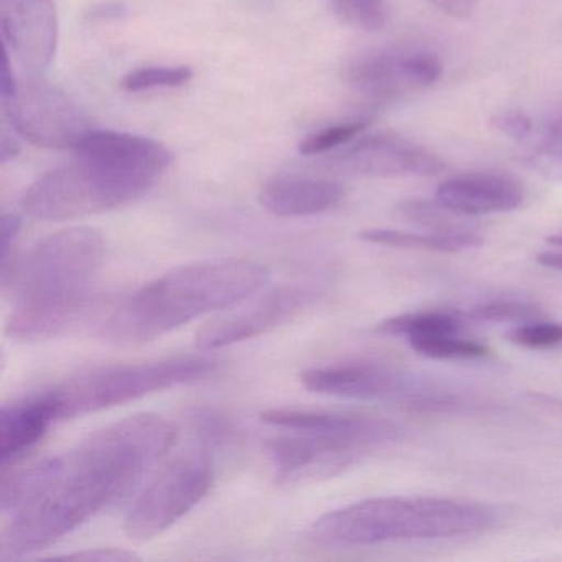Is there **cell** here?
<instances>
[{"label":"cell","instance_id":"obj_1","mask_svg":"<svg viewBox=\"0 0 562 562\" xmlns=\"http://www.w3.org/2000/svg\"><path fill=\"white\" fill-rule=\"evenodd\" d=\"M177 430L159 414L110 424L64 456L22 470L27 498L12 512L2 552L21 558L42 551L126 495L176 442Z\"/></svg>","mask_w":562,"mask_h":562},{"label":"cell","instance_id":"obj_2","mask_svg":"<svg viewBox=\"0 0 562 562\" xmlns=\"http://www.w3.org/2000/svg\"><path fill=\"white\" fill-rule=\"evenodd\" d=\"M106 243L94 228H70L42 239L4 276L11 288L8 335L34 344L68 334L100 315L94 279L103 268Z\"/></svg>","mask_w":562,"mask_h":562},{"label":"cell","instance_id":"obj_3","mask_svg":"<svg viewBox=\"0 0 562 562\" xmlns=\"http://www.w3.org/2000/svg\"><path fill=\"white\" fill-rule=\"evenodd\" d=\"M271 272L248 259L193 262L144 285L97 324L113 344H143L202 315L235 307L266 288Z\"/></svg>","mask_w":562,"mask_h":562},{"label":"cell","instance_id":"obj_4","mask_svg":"<svg viewBox=\"0 0 562 562\" xmlns=\"http://www.w3.org/2000/svg\"><path fill=\"white\" fill-rule=\"evenodd\" d=\"M493 506L436 496H380L335 509L312 525L315 544L358 548L486 532L498 525Z\"/></svg>","mask_w":562,"mask_h":562},{"label":"cell","instance_id":"obj_5","mask_svg":"<svg viewBox=\"0 0 562 562\" xmlns=\"http://www.w3.org/2000/svg\"><path fill=\"white\" fill-rule=\"evenodd\" d=\"M216 358L202 355L164 358L143 363L106 364L50 387L60 406V420L110 409L157 391L206 380L218 371Z\"/></svg>","mask_w":562,"mask_h":562},{"label":"cell","instance_id":"obj_6","mask_svg":"<svg viewBox=\"0 0 562 562\" xmlns=\"http://www.w3.org/2000/svg\"><path fill=\"white\" fill-rule=\"evenodd\" d=\"M144 193L100 164L75 157L38 177L21 199L24 213L42 222H65L120 209Z\"/></svg>","mask_w":562,"mask_h":562},{"label":"cell","instance_id":"obj_7","mask_svg":"<svg viewBox=\"0 0 562 562\" xmlns=\"http://www.w3.org/2000/svg\"><path fill=\"white\" fill-rule=\"evenodd\" d=\"M302 384L312 393L357 401L396 403L414 411H449L463 406L459 394L423 378L374 361H345L308 368Z\"/></svg>","mask_w":562,"mask_h":562},{"label":"cell","instance_id":"obj_8","mask_svg":"<svg viewBox=\"0 0 562 562\" xmlns=\"http://www.w3.org/2000/svg\"><path fill=\"white\" fill-rule=\"evenodd\" d=\"M213 476L212 456L205 447L180 453L131 506L124 531L136 542L162 535L205 498Z\"/></svg>","mask_w":562,"mask_h":562},{"label":"cell","instance_id":"obj_9","mask_svg":"<svg viewBox=\"0 0 562 562\" xmlns=\"http://www.w3.org/2000/svg\"><path fill=\"white\" fill-rule=\"evenodd\" d=\"M4 101L12 130L44 149H77L94 127L90 117L64 91L34 78L19 83Z\"/></svg>","mask_w":562,"mask_h":562},{"label":"cell","instance_id":"obj_10","mask_svg":"<svg viewBox=\"0 0 562 562\" xmlns=\"http://www.w3.org/2000/svg\"><path fill=\"white\" fill-rule=\"evenodd\" d=\"M269 440V456L281 483L318 482L353 465L361 456L376 449L361 437L340 432L285 430Z\"/></svg>","mask_w":562,"mask_h":562},{"label":"cell","instance_id":"obj_11","mask_svg":"<svg viewBox=\"0 0 562 562\" xmlns=\"http://www.w3.org/2000/svg\"><path fill=\"white\" fill-rule=\"evenodd\" d=\"M442 64L426 50H376L351 58L344 80L355 93L376 103L400 100L437 83Z\"/></svg>","mask_w":562,"mask_h":562},{"label":"cell","instance_id":"obj_12","mask_svg":"<svg viewBox=\"0 0 562 562\" xmlns=\"http://www.w3.org/2000/svg\"><path fill=\"white\" fill-rule=\"evenodd\" d=\"M321 295L312 282H292L266 292L262 297L232 314L209 322L195 335L200 350H218L288 324Z\"/></svg>","mask_w":562,"mask_h":562},{"label":"cell","instance_id":"obj_13","mask_svg":"<svg viewBox=\"0 0 562 562\" xmlns=\"http://www.w3.org/2000/svg\"><path fill=\"white\" fill-rule=\"evenodd\" d=\"M327 164L338 172L371 179L430 177L446 169V164L436 154L396 134L363 137L335 154Z\"/></svg>","mask_w":562,"mask_h":562},{"label":"cell","instance_id":"obj_14","mask_svg":"<svg viewBox=\"0 0 562 562\" xmlns=\"http://www.w3.org/2000/svg\"><path fill=\"white\" fill-rule=\"evenodd\" d=\"M5 47L38 77L50 67L58 44V18L54 0H2Z\"/></svg>","mask_w":562,"mask_h":562},{"label":"cell","instance_id":"obj_15","mask_svg":"<svg viewBox=\"0 0 562 562\" xmlns=\"http://www.w3.org/2000/svg\"><path fill=\"white\" fill-rule=\"evenodd\" d=\"M525 196L521 183L502 173H469L446 180L436 190V202L462 216L515 212Z\"/></svg>","mask_w":562,"mask_h":562},{"label":"cell","instance_id":"obj_16","mask_svg":"<svg viewBox=\"0 0 562 562\" xmlns=\"http://www.w3.org/2000/svg\"><path fill=\"white\" fill-rule=\"evenodd\" d=\"M60 420V406L54 391L31 394L0 413V462L2 469L25 456L37 446L55 423Z\"/></svg>","mask_w":562,"mask_h":562},{"label":"cell","instance_id":"obj_17","mask_svg":"<svg viewBox=\"0 0 562 562\" xmlns=\"http://www.w3.org/2000/svg\"><path fill=\"white\" fill-rule=\"evenodd\" d=\"M261 419L269 426L284 430L302 432H340L367 439L373 446L381 447L401 439V429L391 420L380 417L357 416V414L330 413L314 409L262 411Z\"/></svg>","mask_w":562,"mask_h":562},{"label":"cell","instance_id":"obj_18","mask_svg":"<svg viewBox=\"0 0 562 562\" xmlns=\"http://www.w3.org/2000/svg\"><path fill=\"white\" fill-rule=\"evenodd\" d=\"M344 187L334 180L302 176H278L262 183L259 203L282 218L318 215L344 200Z\"/></svg>","mask_w":562,"mask_h":562},{"label":"cell","instance_id":"obj_19","mask_svg":"<svg viewBox=\"0 0 562 562\" xmlns=\"http://www.w3.org/2000/svg\"><path fill=\"white\" fill-rule=\"evenodd\" d=\"M360 238L371 245L387 246V248L423 249V251L437 252H462L480 248L483 245V236L472 228L430 233L373 228L361 232Z\"/></svg>","mask_w":562,"mask_h":562},{"label":"cell","instance_id":"obj_20","mask_svg":"<svg viewBox=\"0 0 562 562\" xmlns=\"http://www.w3.org/2000/svg\"><path fill=\"white\" fill-rule=\"evenodd\" d=\"M469 324L472 322L467 317V312L439 308V311L411 312V314L386 318L376 325V334L386 335V337H404L409 340L413 337L440 334V331H463Z\"/></svg>","mask_w":562,"mask_h":562},{"label":"cell","instance_id":"obj_21","mask_svg":"<svg viewBox=\"0 0 562 562\" xmlns=\"http://www.w3.org/2000/svg\"><path fill=\"white\" fill-rule=\"evenodd\" d=\"M407 341L414 353L432 360H479L490 355L488 347L467 338L463 331L420 335Z\"/></svg>","mask_w":562,"mask_h":562},{"label":"cell","instance_id":"obj_22","mask_svg":"<svg viewBox=\"0 0 562 562\" xmlns=\"http://www.w3.org/2000/svg\"><path fill=\"white\" fill-rule=\"evenodd\" d=\"M528 164L546 182L562 183V117L552 121L542 133Z\"/></svg>","mask_w":562,"mask_h":562},{"label":"cell","instance_id":"obj_23","mask_svg":"<svg viewBox=\"0 0 562 562\" xmlns=\"http://www.w3.org/2000/svg\"><path fill=\"white\" fill-rule=\"evenodd\" d=\"M470 322H482V324H513L536 321L542 317V311L531 302L518 301V299H496L476 305L472 311L467 312Z\"/></svg>","mask_w":562,"mask_h":562},{"label":"cell","instance_id":"obj_24","mask_svg":"<svg viewBox=\"0 0 562 562\" xmlns=\"http://www.w3.org/2000/svg\"><path fill=\"white\" fill-rule=\"evenodd\" d=\"M193 71L189 67H144L131 71L121 80V88L127 93L157 90V88H179L189 83Z\"/></svg>","mask_w":562,"mask_h":562},{"label":"cell","instance_id":"obj_25","mask_svg":"<svg viewBox=\"0 0 562 562\" xmlns=\"http://www.w3.org/2000/svg\"><path fill=\"white\" fill-rule=\"evenodd\" d=\"M338 18L358 31L376 32L386 25L387 0H334Z\"/></svg>","mask_w":562,"mask_h":562},{"label":"cell","instance_id":"obj_26","mask_svg":"<svg viewBox=\"0 0 562 562\" xmlns=\"http://www.w3.org/2000/svg\"><path fill=\"white\" fill-rule=\"evenodd\" d=\"M370 127V120H351L347 123L334 124V126L325 127L318 133L312 134L307 139L302 140L299 146V153L302 156H322V154L330 153L337 147L347 146L355 137L363 134Z\"/></svg>","mask_w":562,"mask_h":562},{"label":"cell","instance_id":"obj_27","mask_svg":"<svg viewBox=\"0 0 562 562\" xmlns=\"http://www.w3.org/2000/svg\"><path fill=\"white\" fill-rule=\"evenodd\" d=\"M506 340L526 350H552L562 347V324L559 322L536 321L513 325L506 331Z\"/></svg>","mask_w":562,"mask_h":562},{"label":"cell","instance_id":"obj_28","mask_svg":"<svg viewBox=\"0 0 562 562\" xmlns=\"http://www.w3.org/2000/svg\"><path fill=\"white\" fill-rule=\"evenodd\" d=\"M193 430L209 446H223L232 439L235 426L228 417L210 407H196L190 414Z\"/></svg>","mask_w":562,"mask_h":562},{"label":"cell","instance_id":"obj_29","mask_svg":"<svg viewBox=\"0 0 562 562\" xmlns=\"http://www.w3.org/2000/svg\"><path fill=\"white\" fill-rule=\"evenodd\" d=\"M490 124L496 133L513 140H525L531 136V117L521 110H502L490 117Z\"/></svg>","mask_w":562,"mask_h":562},{"label":"cell","instance_id":"obj_30","mask_svg":"<svg viewBox=\"0 0 562 562\" xmlns=\"http://www.w3.org/2000/svg\"><path fill=\"white\" fill-rule=\"evenodd\" d=\"M60 559H75V561L127 562L137 561V555L127 549L100 548L85 549L74 554L61 555Z\"/></svg>","mask_w":562,"mask_h":562},{"label":"cell","instance_id":"obj_31","mask_svg":"<svg viewBox=\"0 0 562 562\" xmlns=\"http://www.w3.org/2000/svg\"><path fill=\"white\" fill-rule=\"evenodd\" d=\"M21 232V218L14 213H5L2 218V276L11 269L12 249Z\"/></svg>","mask_w":562,"mask_h":562},{"label":"cell","instance_id":"obj_32","mask_svg":"<svg viewBox=\"0 0 562 562\" xmlns=\"http://www.w3.org/2000/svg\"><path fill=\"white\" fill-rule=\"evenodd\" d=\"M440 12L456 19H470L479 8V0H429Z\"/></svg>","mask_w":562,"mask_h":562},{"label":"cell","instance_id":"obj_33","mask_svg":"<svg viewBox=\"0 0 562 562\" xmlns=\"http://www.w3.org/2000/svg\"><path fill=\"white\" fill-rule=\"evenodd\" d=\"M12 133H14V130H12ZM12 133L4 127V133H2V147H0V150H2V154H0V156H2V162L14 160L15 157L19 156V153H21L18 137Z\"/></svg>","mask_w":562,"mask_h":562},{"label":"cell","instance_id":"obj_34","mask_svg":"<svg viewBox=\"0 0 562 562\" xmlns=\"http://www.w3.org/2000/svg\"><path fill=\"white\" fill-rule=\"evenodd\" d=\"M536 262L542 268L562 272V251H544L536 256Z\"/></svg>","mask_w":562,"mask_h":562},{"label":"cell","instance_id":"obj_35","mask_svg":"<svg viewBox=\"0 0 562 562\" xmlns=\"http://www.w3.org/2000/svg\"><path fill=\"white\" fill-rule=\"evenodd\" d=\"M549 245L558 246V248H562V235L551 236L548 238Z\"/></svg>","mask_w":562,"mask_h":562}]
</instances>
